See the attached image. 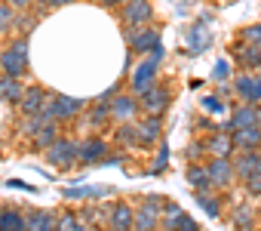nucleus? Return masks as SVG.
Segmentation results:
<instances>
[{
	"mask_svg": "<svg viewBox=\"0 0 261 231\" xmlns=\"http://www.w3.org/2000/svg\"><path fill=\"white\" fill-rule=\"evenodd\" d=\"M160 130H163V121H160V114H151V118H145V121L139 124V136H142V145H151V142H157Z\"/></svg>",
	"mask_w": 261,
	"mask_h": 231,
	"instance_id": "aec40b11",
	"label": "nucleus"
},
{
	"mask_svg": "<svg viewBox=\"0 0 261 231\" xmlns=\"http://www.w3.org/2000/svg\"><path fill=\"white\" fill-rule=\"evenodd\" d=\"M163 56H166V50H163V43H157V47L151 50V59H157V62H160Z\"/></svg>",
	"mask_w": 261,
	"mask_h": 231,
	"instance_id": "a18cd8bd",
	"label": "nucleus"
},
{
	"mask_svg": "<svg viewBox=\"0 0 261 231\" xmlns=\"http://www.w3.org/2000/svg\"><path fill=\"white\" fill-rule=\"evenodd\" d=\"M261 145V130L252 127V130H233V148L240 154H249V151H258Z\"/></svg>",
	"mask_w": 261,
	"mask_h": 231,
	"instance_id": "1a4fd4ad",
	"label": "nucleus"
},
{
	"mask_svg": "<svg viewBox=\"0 0 261 231\" xmlns=\"http://www.w3.org/2000/svg\"><path fill=\"white\" fill-rule=\"evenodd\" d=\"M7 185H10V188H19V191H34L31 185H25V182H19V179H10Z\"/></svg>",
	"mask_w": 261,
	"mask_h": 231,
	"instance_id": "c03bdc74",
	"label": "nucleus"
},
{
	"mask_svg": "<svg viewBox=\"0 0 261 231\" xmlns=\"http://www.w3.org/2000/svg\"><path fill=\"white\" fill-rule=\"evenodd\" d=\"M233 225H237V231H249V228H252V213H249V210H240V213L233 216Z\"/></svg>",
	"mask_w": 261,
	"mask_h": 231,
	"instance_id": "473e14b6",
	"label": "nucleus"
},
{
	"mask_svg": "<svg viewBox=\"0 0 261 231\" xmlns=\"http://www.w3.org/2000/svg\"><path fill=\"white\" fill-rule=\"evenodd\" d=\"M209 43H212V34H209V28L200 22V25H191V34H188V50H191V56H200L203 50H209Z\"/></svg>",
	"mask_w": 261,
	"mask_h": 231,
	"instance_id": "f8f14e48",
	"label": "nucleus"
},
{
	"mask_svg": "<svg viewBox=\"0 0 261 231\" xmlns=\"http://www.w3.org/2000/svg\"><path fill=\"white\" fill-rule=\"evenodd\" d=\"M157 216H160V210L145 203V206L136 213V231H154V228H157Z\"/></svg>",
	"mask_w": 261,
	"mask_h": 231,
	"instance_id": "4be33fe9",
	"label": "nucleus"
},
{
	"mask_svg": "<svg viewBox=\"0 0 261 231\" xmlns=\"http://www.w3.org/2000/svg\"><path fill=\"white\" fill-rule=\"evenodd\" d=\"M16 25L22 28V34H31L34 31V16H22V19H16Z\"/></svg>",
	"mask_w": 261,
	"mask_h": 231,
	"instance_id": "ea45409f",
	"label": "nucleus"
},
{
	"mask_svg": "<svg viewBox=\"0 0 261 231\" xmlns=\"http://www.w3.org/2000/svg\"><path fill=\"white\" fill-rule=\"evenodd\" d=\"M154 77H157V59H145V62L133 71V89L145 96V93L154 86Z\"/></svg>",
	"mask_w": 261,
	"mask_h": 231,
	"instance_id": "0eeeda50",
	"label": "nucleus"
},
{
	"mask_svg": "<svg viewBox=\"0 0 261 231\" xmlns=\"http://www.w3.org/2000/svg\"><path fill=\"white\" fill-rule=\"evenodd\" d=\"M83 108V99H71V96H53L43 108V114L49 121H65V118H74V114Z\"/></svg>",
	"mask_w": 261,
	"mask_h": 231,
	"instance_id": "7ed1b4c3",
	"label": "nucleus"
},
{
	"mask_svg": "<svg viewBox=\"0 0 261 231\" xmlns=\"http://www.w3.org/2000/svg\"><path fill=\"white\" fill-rule=\"evenodd\" d=\"M188 185H191V188H197V191H206V188L212 185V182H209L206 167H197V164H194V167L188 170Z\"/></svg>",
	"mask_w": 261,
	"mask_h": 231,
	"instance_id": "cd10ccee",
	"label": "nucleus"
},
{
	"mask_svg": "<svg viewBox=\"0 0 261 231\" xmlns=\"http://www.w3.org/2000/svg\"><path fill=\"white\" fill-rule=\"evenodd\" d=\"M209 151H212V157H227L233 151V136H227V133L212 136L209 139Z\"/></svg>",
	"mask_w": 261,
	"mask_h": 231,
	"instance_id": "b1692460",
	"label": "nucleus"
},
{
	"mask_svg": "<svg viewBox=\"0 0 261 231\" xmlns=\"http://www.w3.org/2000/svg\"><path fill=\"white\" fill-rule=\"evenodd\" d=\"M22 96H25L22 77H7V74H0V102H22Z\"/></svg>",
	"mask_w": 261,
	"mask_h": 231,
	"instance_id": "4468645a",
	"label": "nucleus"
},
{
	"mask_svg": "<svg viewBox=\"0 0 261 231\" xmlns=\"http://www.w3.org/2000/svg\"><path fill=\"white\" fill-rule=\"evenodd\" d=\"M233 170H237L240 179H252V176H258V173H261V154H258V151L240 154V160L233 164Z\"/></svg>",
	"mask_w": 261,
	"mask_h": 231,
	"instance_id": "dca6fc26",
	"label": "nucleus"
},
{
	"mask_svg": "<svg viewBox=\"0 0 261 231\" xmlns=\"http://www.w3.org/2000/svg\"><path fill=\"white\" fill-rule=\"evenodd\" d=\"M7 4H10L13 10H28V7H31V0H7Z\"/></svg>",
	"mask_w": 261,
	"mask_h": 231,
	"instance_id": "37998d69",
	"label": "nucleus"
},
{
	"mask_svg": "<svg viewBox=\"0 0 261 231\" xmlns=\"http://www.w3.org/2000/svg\"><path fill=\"white\" fill-rule=\"evenodd\" d=\"M212 77H215V80H227V77H230V65H227V59H218V62H215Z\"/></svg>",
	"mask_w": 261,
	"mask_h": 231,
	"instance_id": "72a5a7b5",
	"label": "nucleus"
},
{
	"mask_svg": "<svg viewBox=\"0 0 261 231\" xmlns=\"http://www.w3.org/2000/svg\"><path fill=\"white\" fill-rule=\"evenodd\" d=\"M56 231H77V222H74V216L68 213V216H62L59 222H56Z\"/></svg>",
	"mask_w": 261,
	"mask_h": 231,
	"instance_id": "4c0bfd02",
	"label": "nucleus"
},
{
	"mask_svg": "<svg viewBox=\"0 0 261 231\" xmlns=\"http://www.w3.org/2000/svg\"><path fill=\"white\" fill-rule=\"evenodd\" d=\"M166 164H169V148H160V154H157V160H154V167H151V176H157Z\"/></svg>",
	"mask_w": 261,
	"mask_h": 231,
	"instance_id": "e433bc0d",
	"label": "nucleus"
},
{
	"mask_svg": "<svg viewBox=\"0 0 261 231\" xmlns=\"http://www.w3.org/2000/svg\"><path fill=\"white\" fill-rule=\"evenodd\" d=\"M203 108H206V111H215V114H221V111H224V102H221L218 96H203Z\"/></svg>",
	"mask_w": 261,
	"mask_h": 231,
	"instance_id": "c9c22d12",
	"label": "nucleus"
},
{
	"mask_svg": "<svg viewBox=\"0 0 261 231\" xmlns=\"http://www.w3.org/2000/svg\"><path fill=\"white\" fill-rule=\"evenodd\" d=\"M142 105H145L151 114H163V111L169 108V93H166V86H151V89L142 96Z\"/></svg>",
	"mask_w": 261,
	"mask_h": 231,
	"instance_id": "9d476101",
	"label": "nucleus"
},
{
	"mask_svg": "<svg viewBox=\"0 0 261 231\" xmlns=\"http://www.w3.org/2000/svg\"><path fill=\"white\" fill-rule=\"evenodd\" d=\"M123 22L129 28H145L151 22V4L148 0H126L123 4Z\"/></svg>",
	"mask_w": 261,
	"mask_h": 231,
	"instance_id": "20e7f679",
	"label": "nucleus"
},
{
	"mask_svg": "<svg viewBox=\"0 0 261 231\" xmlns=\"http://www.w3.org/2000/svg\"><path fill=\"white\" fill-rule=\"evenodd\" d=\"M0 231H28V216L19 210H0Z\"/></svg>",
	"mask_w": 261,
	"mask_h": 231,
	"instance_id": "f3484780",
	"label": "nucleus"
},
{
	"mask_svg": "<svg viewBox=\"0 0 261 231\" xmlns=\"http://www.w3.org/2000/svg\"><path fill=\"white\" fill-rule=\"evenodd\" d=\"M105 154H108V145L101 139L80 142V164H98V160H105Z\"/></svg>",
	"mask_w": 261,
	"mask_h": 231,
	"instance_id": "2eb2a0df",
	"label": "nucleus"
},
{
	"mask_svg": "<svg viewBox=\"0 0 261 231\" xmlns=\"http://www.w3.org/2000/svg\"><path fill=\"white\" fill-rule=\"evenodd\" d=\"M246 188H249V194H252V197H261V173H258V176H252V179H246Z\"/></svg>",
	"mask_w": 261,
	"mask_h": 231,
	"instance_id": "58836bf2",
	"label": "nucleus"
},
{
	"mask_svg": "<svg viewBox=\"0 0 261 231\" xmlns=\"http://www.w3.org/2000/svg\"><path fill=\"white\" fill-rule=\"evenodd\" d=\"M101 194H111V188H105V185H80V188H65V197H71V200H86V197H101Z\"/></svg>",
	"mask_w": 261,
	"mask_h": 231,
	"instance_id": "412c9836",
	"label": "nucleus"
},
{
	"mask_svg": "<svg viewBox=\"0 0 261 231\" xmlns=\"http://www.w3.org/2000/svg\"><path fill=\"white\" fill-rule=\"evenodd\" d=\"M65 4H71V0H49V7H65Z\"/></svg>",
	"mask_w": 261,
	"mask_h": 231,
	"instance_id": "de8ad7c7",
	"label": "nucleus"
},
{
	"mask_svg": "<svg viewBox=\"0 0 261 231\" xmlns=\"http://www.w3.org/2000/svg\"><path fill=\"white\" fill-rule=\"evenodd\" d=\"M56 139H59L56 124H49V127H43V130L34 136V145H37V148H53V145H56Z\"/></svg>",
	"mask_w": 261,
	"mask_h": 231,
	"instance_id": "c85d7f7f",
	"label": "nucleus"
},
{
	"mask_svg": "<svg viewBox=\"0 0 261 231\" xmlns=\"http://www.w3.org/2000/svg\"><path fill=\"white\" fill-rule=\"evenodd\" d=\"M126 40H129V47H133L136 53H151L157 43H160V34L157 31H151V28H129L126 31Z\"/></svg>",
	"mask_w": 261,
	"mask_h": 231,
	"instance_id": "423d86ee",
	"label": "nucleus"
},
{
	"mask_svg": "<svg viewBox=\"0 0 261 231\" xmlns=\"http://www.w3.org/2000/svg\"><path fill=\"white\" fill-rule=\"evenodd\" d=\"M0 148H4V142H0Z\"/></svg>",
	"mask_w": 261,
	"mask_h": 231,
	"instance_id": "8fccbe9b",
	"label": "nucleus"
},
{
	"mask_svg": "<svg viewBox=\"0 0 261 231\" xmlns=\"http://www.w3.org/2000/svg\"><path fill=\"white\" fill-rule=\"evenodd\" d=\"M46 160L62 167V170H68L74 160H80V145L74 139H56V145L46 148Z\"/></svg>",
	"mask_w": 261,
	"mask_h": 231,
	"instance_id": "f03ea898",
	"label": "nucleus"
},
{
	"mask_svg": "<svg viewBox=\"0 0 261 231\" xmlns=\"http://www.w3.org/2000/svg\"><path fill=\"white\" fill-rule=\"evenodd\" d=\"M136 111H139V102H136L133 96H117V99L111 102V114H114L117 121H129Z\"/></svg>",
	"mask_w": 261,
	"mask_h": 231,
	"instance_id": "6ab92c4d",
	"label": "nucleus"
},
{
	"mask_svg": "<svg viewBox=\"0 0 261 231\" xmlns=\"http://www.w3.org/2000/svg\"><path fill=\"white\" fill-rule=\"evenodd\" d=\"M200 154H203V145L200 142H191L188 145V157H200Z\"/></svg>",
	"mask_w": 261,
	"mask_h": 231,
	"instance_id": "79ce46f5",
	"label": "nucleus"
},
{
	"mask_svg": "<svg viewBox=\"0 0 261 231\" xmlns=\"http://www.w3.org/2000/svg\"><path fill=\"white\" fill-rule=\"evenodd\" d=\"M197 203H200V206H203V213H206V216H212V219H215V216L221 213L218 200H212V197H209L206 191H197Z\"/></svg>",
	"mask_w": 261,
	"mask_h": 231,
	"instance_id": "7c9ffc66",
	"label": "nucleus"
},
{
	"mask_svg": "<svg viewBox=\"0 0 261 231\" xmlns=\"http://www.w3.org/2000/svg\"><path fill=\"white\" fill-rule=\"evenodd\" d=\"M206 173H209V182L215 188H227L233 182V176H237V170H233V164L227 157H212L209 167H206Z\"/></svg>",
	"mask_w": 261,
	"mask_h": 231,
	"instance_id": "39448f33",
	"label": "nucleus"
},
{
	"mask_svg": "<svg viewBox=\"0 0 261 231\" xmlns=\"http://www.w3.org/2000/svg\"><path fill=\"white\" fill-rule=\"evenodd\" d=\"M0 71L7 77H22L28 71V40H16L10 50L0 53Z\"/></svg>",
	"mask_w": 261,
	"mask_h": 231,
	"instance_id": "f257e3e1",
	"label": "nucleus"
},
{
	"mask_svg": "<svg viewBox=\"0 0 261 231\" xmlns=\"http://www.w3.org/2000/svg\"><path fill=\"white\" fill-rule=\"evenodd\" d=\"M136 228V213L126 203H117L111 210V231H133Z\"/></svg>",
	"mask_w": 261,
	"mask_h": 231,
	"instance_id": "9b49d317",
	"label": "nucleus"
},
{
	"mask_svg": "<svg viewBox=\"0 0 261 231\" xmlns=\"http://www.w3.org/2000/svg\"><path fill=\"white\" fill-rule=\"evenodd\" d=\"M230 121H233L237 130H252V127H258V108L255 105H240Z\"/></svg>",
	"mask_w": 261,
	"mask_h": 231,
	"instance_id": "a211bd4d",
	"label": "nucleus"
},
{
	"mask_svg": "<svg viewBox=\"0 0 261 231\" xmlns=\"http://www.w3.org/2000/svg\"><path fill=\"white\" fill-rule=\"evenodd\" d=\"M117 139H120L126 148H136V145H142L139 124H120V127H117Z\"/></svg>",
	"mask_w": 261,
	"mask_h": 231,
	"instance_id": "a878e982",
	"label": "nucleus"
},
{
	"mask_svg": "<svg viewBox=\"0 0 261 231\" xmlns=\"http://www.w3.org/2000/svg\"><path fill=\"white\" fill-rule=\"evenodd\" d=\"M237 93L246 105H261V77H249V74H240L237 77Z\"/></svg>",
	"mask_w": 261,
	"mask_h": 231,
	"instance_id": "6e6552de",
	"label": "nucleus"
},
{
	"mask_svg": "<svg viewBox=\"0 0 261 231\" xmlns=\"http://www.w3.org/2000/svg\"><path fill=\"white\" fill-rule=\"evenodd\" d=\"M246 43H261V25H249V28H243V34H240Z\"/></svg>",
	"mask_w": 261,
	"mask_h": 231,
	"instance_id": "f704fd0d",
	"label": "nucleus"
},
{
	"mask_svg": "<svg viewBox=\"0 0 261 231\" xmlns=\"http://www.w3.org/2000/svg\"><path fill=\"white\" fill-rule=\"evenodd\" d=\"M28 231H56V222L49 213L34 210V213H28Z\"/></svg>",
	"mask_w": 261,
	"mask_h": 231,
	"instance_id": "393cba45",
	"label": "nucleus"
},
{
	"mask_svg": "<svg viewBox=\"0 0 261 231\" xmlns=\"http://www.w3.org/2000/svg\"><path fill=\"white\" fill-rule=\"evenodd\" d=\"M108 118H111V105H105V102H98V105L89 111V124H92V127H101Z\"/></svg>",
	"mask_w": 261,
	"mask_h": 231,
	"instance_id": "c756f323",
	"label": "nucleus"
},
{
	"mask_svg": "<svg viewBox=\"0 0 261 231\" xmlns=\"http://www.w3.org/2000/svg\"><path fill=\"white\" fill-rule=\"evenodd\" d=\"M258 108V130H261V105H255Z\"/></svg>",
	"mask_w": 261,
	"mask_h": 231,
	"instance_id": "09e8293b",
	"label": "nucleus"
},
{
	"mask_svg": "<svg viewBox=\"0 0 261 231\" xmlns=\"http://www.w3.org/2000/svg\"><path fill=\"white\" fill-rule=\"evenodd\" d=\"M178 231H200V228H197V222H194L191 216H181V222H178Z\"/></svg>",
	"mask_w": 261,
	"mask_h": 231,
	"instance_id": "a19ab883",
	"label": "nucleus"
},
{
	"mask_svg": "<svg viewBox=\"0 0 261 231\" xmlns=\"http://www.w3.org/2000/svg\"><path fill=\"white\" fill-rule=\"evenodd\" d=\"M10 25H16V10L7 4V7H0V31H7Z\"/></svg>",
	"mask_w": 261,
	"mask_h": 231,
	"instance_id": "2f4dec72",
	"label": "nucleus"
},
{
	"mask_svg": "<svg viewBox=\"0 0 261 231\" xmlns=\"http://www.w3.org/2000/svg\"><path fill=\"white\" fill-rule=\"evenodd\" d=\"M46 96H43V89L40 86H31V89H25V96H22V114H43V108H46Z\"/></svg>",
	"mask_w": 261,
	"mask_h": 231,
	"instance_id": "ddd939ff",
	"label": "nucleus"
},
{
	"mask_svg": "<svg viewBox=\"0 0 261 231\" xmlns=\"http://www.w3.org/2000/svg\"><path fill=\"white\" fill-rule=\"evenodd\" d=\"M49 124H56V121H49L46 114H25V127H22V133L25 136H37L43 127H49Z\"/></svg>",
	"mask_w": 261,
	"mask_h": 231,
	"instance_id": "bb28decb",
	"label": "nucleus"
},
{
	"mask_svg": "<svg viewBox=\"0 0 261 231\" xmlns=\"http://www.w3.org/2000/svg\"><path fill=\"white\" fill-rule=\"evenodd\" d=\"M233 56H237L243 65L255 68V65H261V43H246V47H237V50H233Z\"/></svg>",
	"mask_w": 261,
	"mask_h": 231,
	"instance_id": "5701e85b",
	"label": "nucleus"
},
{
	"mask_svg": "<svg viewBox=\"0 0 261 231\" xmlns=\"http://www.w3.org/2000/svg\"><path fill=\"white\" fill-rule=\"evenodd\" d=\"M101 7H114V4H126V0H98Z\"/></svg>",
	"mask_w": 261,
	"mask_h": 231,
	"instance_id": "49530a36",
	"label": "nucleus"
}]
</instances>
